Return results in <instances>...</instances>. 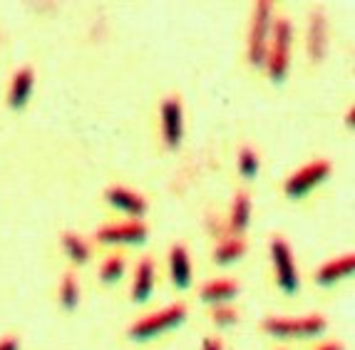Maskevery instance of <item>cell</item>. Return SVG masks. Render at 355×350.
Returning a JSON list of instances; mask_svg holds the SVG:
<instances>
[{
	"label": "cell",
	"mask_w": 355,
	"mask_h": 350,
	"mask_svg": "<svg viewBox=\"0 0 355 350\" xmlns=\"http://www.w3.org/2000/svg\"><path fill=\"white\" fill-rule=\"evenodd\" d=\"M291 40H293V28H291V20L281 18L273 23L271 28V45H268L266 55V70L271 75L273 82H284L286 75H288L291 65Z\"/></svg>",
	"instance_id": "1"
},
{
	"label": "cell",
	"mask_w": 355,
	"mask_h": 350,
	"mask_svg": "<svg viewBox=\"0 0 355 350\" xmlns=\"http://www.w3.org/2000/svg\"><path fill=\"white\" fill-rule=\"evenodd\" d=\"M271 10L273 6L268 0H259L254 6V18H251V37H249V62L254 67L266 65L268 42H271Z\"/></svg>",
	"instance_id": "2"
},
{
	"label": "cell",
	"mask_w": 355,
	"mask_h": 350,
	"mask_svg": "<svg viewBox=\"0 0 355 350\" xmlns=\"http://www.w3.org/2000/svg\"><path fill=\"white\" fill-rule=\"evenodd\" d=\"M326 318L318 313L313 315H303V318H266L261 323V328L276 338H311V335H320L326 331Z\"/></svg>",
	"instance_id": "3"
},
{
	"label": "cell",
	"mask_w": 355,
	"mask_h": 350,
	"mask_svg": "<svg viewBox=\"0 0 355 350\" xmlns=\"http://www.w3.org/2000/svg\"><path fill=\"white\" fill-rule=\"evenodd\" d=\"M187 318V308H184L182 303H174V306H166V308L157 310L152 315H144L135 326L130 328V338L132 340H149V338H157L162 335L164 331L169 328L179 326V323Z\"/></svg>",
	"instance_id": "4"
},
{
	"label": "cell",
	"mask_w": 355,
	"mask_h": 350,
	"mask_svg": "<svg viewBox=\"0 0 355 350\" xmlns=\"http://www.w3.org/2000/svg\"><path fill=\"white\" fill-rule=\"evenodd\" d=\"M271 259L273 268H276V281H279V288L288 296L298 293L301 288V281H298L296 261H293V254H291V246L286 243V238L276 236L271 241Z\"/></svg>",
	"instance_id": "5"
},
{
	"label": "cell",
	"mask_w": 355,
	"mask_h": 350,
	"mask_svg": "<svg viewBox=\"0 0 355 350\" xmlns=\"http://www.w3.org/2000/svg\"><path fill=\"white\" fill-rule=\"evenodd\" d=\"M331 169H333L331 161H326V159H315V161H311V164L301 166V169L286 182V186H284L286 196H291V199L306 196L313 186H318L320 182H326Z\"/></svg>",
	"instance_id": "6"
},
{
	"label": "cell",
	"mask_w": 355,
	"mask_h": 350,
	"mask_svg": "<svg viewBox=\"0 0 355 350\" xmlns=\"http://www.w3.org/2000/svg\"><path fill=\"white\" fill-rule=\"evenodd\" d=\"M162 137L169 149H177L184 137V112L179 97H166L162 102Z\"/></svg>",
	"instance_id": "7"
},
{
	"label": "cell",
	"mask_w": 355,
	"mask_h": 350,
	"mask_svg": "<svg viewBox=\"0 0 355 350\" xmlns=\"http://www.w3.org/2000/svg\"><path fill=\"white\" fill-rule=\"evenodd\" d=\"M100 243H142L147 238V226L142 221H127V224L102 226L95 234Z\"/></svg>",
	"instance_id": "8"
},
{
	"label": "cell",
	"mask_w": 355,
	"mask_h": 350,
	"mask_svg": "<svg viewBox=\"0 0 355 350\" xmlns=\"http://www.w3.org/2000/svg\"><path fill=\"white\" fill-rule=\"evenodd\" d=\"M328 50V23L326 15L320 10H313L311 15V25H308V53L313 58V62H320L326 58Z\"/></svg>",
	"instance_id": "9"
},
{
	"label": "cell",
	"mask_w": 355,
	"mask_h": 350,
	"mask_svg": "<svg viewBox=\"0 0 355 350\" xmlns=\"http://www.w3.org/2000/svg\"><path fill=\"white\" fill-rule=\"evenodd\" d=\"M33 85H35V72H33V67H20L10 82L8 105H10L12 110H23L25 105H28L30 95H33Z\"/></svg>",
	"instance_id": "10"
},
{
	"label": "cell",
	"mask_w": 355,
	"mask_h": 350,
	"mask_svg": "<svg viewBox=\"0 0 355 350\" xmlns=\"http://www.w3.org/2000/svg\"><path fill=\"white\" fill-rule=\"evenodd\" d=\"M105 196L112 207H117L119 211H127L130 216H142L147 211L144 196H139L132 189H125V186H112V189H107Z\"/></svg>",
	"instance_id": "11"
},
{
	"label": "cell",
	"mask_w": 355,
	"mask_h": 350,
	"mask_svg": "<svg viewBox=\"0 0 355 350\" xmlns=\"http://www.w3.org/2000/svg\"><path fill=\"white\" fill-rule=\"evenodd\" d=\"M355 268V259L353 254H345V256H338V259H333V261L323 263V266L315 271V281H318L320 286H331V283H338V281L348 279L350 273H353Z\"/></svg>",
	"instance_id": "12"
},
{
	"label": "cell",
	"mask_w": 355,
	"mask_h": 350,
	"mask_svg": "<svg viewBox=\"0 0 355 350\" xmlns=\"http://www.w3.org/2000/svg\"><path fill=\"white\" fill-rule=\"evenodd\" d=\"M169 266H172V281L177 288H187L191 283V259L184 246H172L169 251Z\"/></svg>",
	"instance_id": "13"
},
{
	"label": "cell",
	"mask_w": 355,
	"mask_h": 350,
	"mask_svg": "<svg viewBox=\"0 0 355 350\" xmlns=\"http://www.w3.org/2000/svg\"><path fill=\"white\" fill-rule=\"evenodd\" d=\"M154 291V261L152 259H142L135 273V286H132V298L137 303L147 301Z\"/></svg>",
	"instance_id": "14"
},
{
	"label": "cell",
	"mask_w": 355,
	"mask_h": 350,
	"mask_svg": "<svg viewBox=\"0 0 355 350\" xmlns=\"http://www.w3.org/2000/svg\"><path fill=\"white\" fill-rule=\"evenodd\" d=\"M251 221V196L239 191L236 199H234V207H231V216H229V229L234 236L246 231V226Z\"/></svg>",
	"instance_id": "15"
},
{
	"label": "cell",
	"mask_w": 355,
	"mask_h": 350,
	"mask_svg": "<svg viewBox=\"0 0 355 350\" xmlns=\"http://www.w3.org/2000/svg\"><path fill=\"white\" fill-rule=\"evenodd\" d=\"M239 293V283L236 281L221 279V281H211L202 288V301L207 303H219V306H226V301Z\"/></svg>",
	"instance_id": "16"
},
{
	"label": "cell",
	"mask_w": 355,
	"mask_h": 350,
	"mask_svg": "<svg viewBox=\"0 0 355 350\" xmlns=\"http://www.w3.org/2000/svg\"><path fill=\"white\" fill-rule=\"evenodd\" d=\"M243 251H246V241H243V238H239V236L224 238V241L216 246V251H214V261L219 263V266H226V263L239 261L243 256Z\"/></svg>",
	"instance_id": "17"
},
{
	"label": "cell",
	"mask_w": 355,
	"mask_h": 350,
	"mask_svg": "<svg viewBox=\"0 0 355 350\" xmlns=\"http://www.w3.org/2000/svg\"><path fill=\"white\" fill-rule=\"evenodd\" d=\"M62 246H65L67 256H70L75 263H87L89 261V246L72 231L62 234Z\"/></svg>",
	"instance_id": "18"
},
{
	"label": "cell",
	"mask_w": 355,
	"mask_h": 350,
	"mask_svg": "<svg viewBox=\"0 0 355 350\" xmlns=\"http://www.w3.org/2000/svg\"><path fill=\"white\" fill-rule=\"evenodd\" d=\"M60 303L62 308L72 310L80 303V286H77L75 273H65L62 276V283H60Z\"/></svg>",
	"instance_id": "19"
},
{
	"label": "cell",
	"mask_w": 355,
	"mask_h": 350,
	"mask_svg": "<svg viewBox=\"0 0 355 350\" xmlns=\"http://www.w3.org/2000/svg\"><path fill=\"white\" fill-rule=\"evenodd\" d=\"M122 273H125V259H122L119 254L105 259V263L100 266V279L105 281V283H114V281H119L122 279Z\"/></svg>",
	"instance_id": "20"
},
{
	"label": "cell",
	"mask_w": 355,
	"mask_h": 350,
	"mask_svg": "<svg viewBox=\"0 0 355 350\" xmlns=\"http://www.w3.org/2000/svg\"><path fill=\"white\" fill-rule=\"evenodd\" d=\"M259 157H256V152L251 147H243L241 152H239V172L243 174L246 179H254L256 174H259Z\"/></svg>",
	"instance_id": "21"
},
{
	"label": "cell",
	"mask_w": 355,
	"mask_h": 350,
	"mask_svg": "<svg viewBox=\"0 0 355 350\" xmlns=\"http://www.w3.org/2000/svg\"><path fill=\"white\" fill-rule=\"evenodd\" d=\"M211 321L216 323V326H234V323L239 321V315L234 308H229V306H216V308L211 310Z\"/></svg>",
	"instance_id": "22"
},
{
	"label": "cell",
	"mask_w": 355,
	"mask_h": 350,
	"mask_svg": "<svg viewBox=\"0 0 355 350\" xmlns=\"http://www.w3.org/2000/svg\"><path fill=\"white\" fill-rule=\"evenodd\" d=\"M202 350H224V345H221L219 338H204Z\"/></svg>",
	"instance_id": "23"
},
{
	"label": "cell",
	"mask_w": 355,
	"mask_h": 350,
	"mask_svg": "<svg viewBox=\"0 0 355 350\" xmlns=\"http://www.w3.org/2000/svg\"><path fill=\"white\" fill-rule=\"evenodd\" d=\"M18 338H12V335H8V338L0 340V350H18Z\"/></svg>",
	"instance_id": "24"
},
{
	"label": "cell",
	"mask_w": 355,
	"mask_h": 350,
	"mask_svg": "<svg viewBox=\"0 0 355 350\" xmlns=\"http://www.w3.org/2000/svg\"><path fill=\"white\" fill-rule=\"evenodd\" d=\"M318 350H343V345L340 343H326V345H320Z\"/></svg>",
	"instance_id": "25"
},
{
	"label": "cell",
	"mask_w": 355,
	"mask_h": 350,
	"mask_svg": "<svg viewBox=\"0 0 355 350\" xmlns=\"http://www.w3.org/2000/svg\"><path fill=\"white\" fill-rule=\"evenodd\" d=\"M353 117H355V110L350 107V110H348V114H345V122H348V127H353Z\"/></svg>",
	"instance_id": "26"
}]
</instances>
